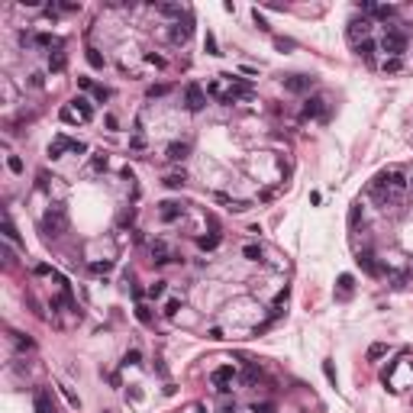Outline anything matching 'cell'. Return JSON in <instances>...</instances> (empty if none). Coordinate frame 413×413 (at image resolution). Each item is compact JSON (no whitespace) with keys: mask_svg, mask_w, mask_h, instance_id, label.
I'll use <instances>...</instances> for the list:
<instances>
[{"mask_svg":"<svg viewBox=\"0 0 413 413\" xmlns=\"http://www.w3.org/2000/svg\"><path fill=\"white\" fill-rule=\"evenodd\" d=\"M381 52H388V58H400L407 52V36L400 29H388L381 39Z\"/></svg>","mask_w":413,"mask_h":413,"instance_id":"1","label":"cell"},{"mask_svg":"<svg viewBox=\"0 0 413 413\" xmlns=\"http://www.w3.org/2000/svg\"><path fill=\"white\" fill-rule=\"evenodd\" d=\"M65 229H68V217H65L62 207H55V210H49L42 217V233L46 236H62Z\"/></svg>","mask_w":413,"mask_h":413,"instance_id":"2","label":"cell"},{"mask_svg":"<svg viewBox=\"0 0 413 413\" xmlns=\"http://www.w3.org/2000/svg\"><path fill=\"white\" fill-rule=\"evenodd\" d=\"M65 152L81 155V152H87V146H84V142H78V139H68V136H58V139L49 146V155H52V158H62Z\"/></svg>","mask_w":413,"mask_h":413,"instance_id":"3","label":"cell"},{"mask_svg":"<svg viewBox=\"0 0 413 413\" xmlns=\"http://www.w3.org/2000/svg\"><path fill=\"white\" fill-rule=\"evenodd\" d=\"M184 107L191 110V113H197V110L207 107V91H203L200 84H194V81L184 87Z\"/></svg>","mask_w":413,"mask_h":413,"instance_id":"4","label":"cell"},{"mask_svg":"<svg viewBox=\"0 0 413 413\" xmlns=\"http://www.w3.org/2000/svg\"><path fill=\"white\" fill-rule=\"evenodd\" d=\"M210 381H213V388H217V390H229V388H233V381H236V368L233 365H219L217 371L210 374Z\"/></svg>","mask_w":413,"mask_h":413,"instance_id":"5","label":"cell"},{"mask_svg":"<svg viewBox=\"0 0 413 413\" xmlns=\"http://www.w3.org/2000/svg\"><path fill=\"white\" fill-rule=\"evenodd\" d=\"M191 32H194V23H191V20H178V23H171L168 39H171L174 46H184V42L191 39Z\"/></svg>","mask_w":413,"mask_h":413,"instance_id":"6","label":"cell"},{"mask_svg":"<svg viewBox=\"0 0 413 413\" xmlns=\"http://www.w3.org/2000/svg\"><path fill=\"white\" fill-rule=\"evenodd\" d=\"M368 29H371V23H368L365 16H362V20H349V29H345V36H349V39L359 46V42L368 39Z\"/></svg>","mask_w":413,"mask_h":413,"instance_id":"7","label":"cell"},{"mask_svg":"<svg viewBox=\"0 0 413 413\" xmlns=\"http://www.w3.org/2000/svg\"><path fill=\"white\" fill-rule=\"evenodd\" d=\"M313 87V78H307V74H291V78H284V91L291 94H304Z\"/></svg>","mask_w":413,"mask_h":413,"instance_id":"8","label":"cell"},{"mask_svg":"<svg viewBox=\"0 0 413 413\" xmlns=\"http://www.w3.org/2000/svg\"><path fill=\"white\" fill-rule=\"evenodd\" d=\"M304 117H320V120H326L329 113H326V97H310V100L304 103Z\"/></svg>","mask_w":413,"mask_h":413,"instance_id":"9","label":"cell"},{"mask_svg":"<svg viewBox=\"0 0 413 413\" xmlns=\"http://www.w3.org/2000/svg\"><path fill=\"white\" fill-rule=\"evenodd\" d=\"M32 410L36 413H58L52 404V394L49 390H36V397H32Z\"/></svg>","mask_w":413,"mask_h":413,"instance_id":"10","label":"cell"},{"mask_svg":"<svg viewBox=\"0 0 413 413\" xmlns=\"http://www.w3.org/2000/svg\"><path fill=\"white\" fill-rule=\"evenodd\" d=\"M378 181H381V184H388L394 194H400V191L407 187V178H404L400 171H384V174H378Z\"/></svg>","mask_w":413,"mask_h":413,"instance_id":"11","label":"cell"},{"mask_svg":"<svg viewBox=\"0 0 413 413\" xmlns=\"http://www.w3.org/2000/svg\"><path fill=\"white\" fill-rule=\"evenodd\" d=\"M184 213V207L181 203H174V200H165V203H158V217L165 219V223H174V219Z\"/></svg>","mask_w":413,"mask_h":413,"instance_id":"12","label":"cell"},{"mask_svg":"<svg viewBox=\"0 0 413 413\" xmlns=\"http://www.w3.org/2000/svg\"><path fill=\"white\" fill-rule=\"evenodd\" d=\"M71 110H74L84 123H91V120H94V103L87 100V97H74V100H71Z\"/></svg>","mask_w":413,"mask_h":413,"instance_id":"13","label":"cell"},{"mask_svg":"<svg viewBox=\"0 0 413 413\" xmlns=\"http://www.w3.org/2000/svg\"><path fill=\"white\" fill-rule=\"evenodd\" d=\"M187 152H191V146H187V142H171V146H168V152H165V158H171V162H184Z\"/></svg>","mask_w":413,"mask_h":413,"instance_id":"14","label":"cell"},{"mask_svg":"<svg viewBox=\"0 0 413 413\" xmlns=\"http://www.w3.org/2000/svg\"><path fill=\"white\" fill-rule=\"evenodd\" d=\"M359 265L365 268L368 274H381V265L374 262V255H371V252H362V255H359Z\"/></svg>","mask_w":413,"mask_h":413,"instance_id":"15","label":"cell"},{"mask_svg":"<svg viewBox=\"0 0 413 413\" xmlns=\"http://www.w3.org/2000/svg\"><path fill=\"white\" fill-rule=\"evenodd\" d=\"M65 65H68L65 52H62V49H55V52L49 55V71H65Z\"/></svg>","mask_w":413,"mask_h":413,"instance_id":"16","label":"cell"},{"mask_svg":"<svg viewBox=\"0 0 413 413\" xmlns=\"http://www.w3.org/2000/svg\"><path fill=\"white\" fill-rule=\"evenodd\" d=\"M158 13H165V16H174V23H178L181 16H184V7H178V3H162V7H158Z\"/></svg>","mask_w":413,"mask_h":413,"instance_id":"17","label":"cell"},{"mask_svg":"<svg viewBox=\"0 0 413 413\" xmlns=\"http://www.w3.org/2000/svg\"><path fill=\"white\" fill-rule=\"evenodd\" d=\"M197 245H200L203 252H210V249H217L219 245V233H210V236H200V239H197Z\"/></svg>","mask_w":413,"mask_h":413,"instance_id":"18","label":"cell"},{"mask_svg":"<svg viewBox=\"0 0 413 413\" xmlns=\"http://www.w3.org/2000/svg\"><path fill=\"white\" fill-rule=\"evenodd\" d=\"M384 355H388V345H384V342L368 345V362H378V359H384Z\"/></svg>","mask_w":413,"mask_h":413,"instance_id":"19","label":"cell"},{"mask_svg":"<svg viewBox=\"0 0 413 413\" xmlns=\"http://www.w3.org/2000/svg\"><path fill=\"white\" fill-rule=\"evenodd\" d=\"M355 49H359V55L365 58V62H371V58H374V49H378V46H374L371 39H365V42H359Z\"/></svg>","mask_w":413,"mask_h":413,"instance_id":"20","label":"cell"},{"mask_svg":"<svg viewBox=\"0 0 413 413\" xmlns=\"http://www.w3.org/2000/svg\"><path fill=\"white\" fill-rule=\"evenodd\" d=\"M107 165H110L107 152H97V155L91 158V168H94V171H107Z\"/></svg>","mask_w":413,"mask_h":413,"instance_id":"21","label":"cell"},{"mask_svg":"<svg viewBox=\"0 0 413 413\" xmlns=\"http://www.w3.org/2000/svg\"><path fill=\"white\" fill-rule=\"evenodd\" d=\"M58 120H62V123H84V120H81L71 107H62V110H58Z\"/></svg>","mask_w":413,"mask_h":413,"instance_id":"22","label":"cell"},{"mask_svg":"<svg viewBox=\"0 0 413 413\" xmlns=\"http://www.w3.org/2000/svg\"><path fill=\"white\" fill-rule=\"evenodd\" d=\"M352 284H355L352 274H339V297H349L352 294Z\"/></svg>","mask_w":413,"mask_h":413,"instance_id":"23","label":"cell"},{"mask_svg":"<svg viewBox=\"0 0 413 413\" xmlns=\"http://www.w3.org/2000/svg\"><path fill=\"white\" fill-rule=\"evenodd\" d=\"M36 46H42V49H49V46L62 49V42H58V39H52V36H49V32H39V36H36Z\"/></svg>","mask_w":413,"mask_h":413,"instance_id":"24","label":"cell"},{"mask_svg":"<svg viewBox=\"0 0 413 413\" xmlns=\"http://www.w3.org/2000/svg\"><path fill=\"white\" fill-rule=\"evenodd\" d=\"M203 49H207L210 55H223V52H219V46H217V36H213V32H207V36H203Z\"/></svg>","mask_w":413,"mask_h":413,"instance_id":"25","label":"cell"},{"mask_svg":"<svg viewBox=\"0 0 413 413\" xmlns=\"http://www.w3.org/2000/svg\"><path fill=\"white\" fill-rule=\"evenodd\" d=\"M3 236H7L10 242H20V233H16V226H13V219H3Z\"/></svg>","mask_w":413,"mask_h":413,"instance_id":"26","label":"cell"},{"mask_svg":"<svg viewBox=\"0 0 413 413\" xmlns=\"http://www.w3.org/2000/svg\"><path fill=\"white\" fill-rule=\"evenodd\" d=\"M87 65H91V68H103V55L97 52V49H87Z\"/></svg>","mask_w":413,"mask_h":413,"instance_id":"27","label":"cell"},{"mask_svg":"<svg viewBox=\"0 0 413 413\" xmlns=\"http://www.w3.org/2000/svg\"><path fill=\"white\" fill-rule=\"evenodd\" d=\"M58 388H62V394H65V400H68V404H71V407H74V410H78V407H81V400H78V394H74V390H71V388H68V384H58Z\"/></svg>","mask_w":413,"mask_h":413,"instance_id":"28","label":"cell"},{"mask_svg":"<svg viewBox=\"0 0 413 413\" xmlns=\"http://www.w3.org/2000/svg\"><path fill=\"white\" fill-rule=\"evenodd\" d=\"M384 71H388V74H397L400 68H404V62H400V58H384V65H381Z\"/></svg>","mask_w":413,"mask_h":413,"instance_id":"29","label":"cell"},{"mask_svg":"<svg viewBox=\"0 0 413 413\" xmlns=\"http://www.w3.org/2000/svg\"><path fill=\"white\" fill-rule=\"evenodd\" d=\"M7 168L13 174H23V158H20V155H7Z\"/></svg>","mask_w":413,"mask_h":413,"instance_id":"30","label":"cell"},{"mask_svg":"<svg viewBox=\"0 0 413 413\" xmlns=\"http://www.w3.org/2000/svg\"><path fill=\"white\" fill-rule=\"evenodd\" d=\"M242 255H245V262H258V258H262V249H258V245H245Z\"/></svg>","mask_w":413,"mask_h":413,"instance_id":"31","label":"cell"},{"mask_svg":"<svg viewBox=\"0 0 413 413\" xmlns=\"http://www.w3.org/2000/svg\"><path fill=\"white\" fill-rule=\"evenodd\" d=\"M165 187H171V191H174V187H184V171H181V174H168V178H165Z\"/></svg>","mask_w":413,"mask_h":413,"instance_id":"32","label":"cell"},{"mask_svg":"<svg viewBox=\"0 0 413 413\" xmlns=\"http://www.w3.org/2000/svg\"><path fill=\"white\" fill-rule=\"evenodd\" d=\"M136 316H139V323H146V326L152 323V310H148L146 304H139V307H136Z\"/></svg>","mask_w":413,"mask_h":413,"instance_id":"33","label":"cell"},{"mask_svg":"<svg viewBox=\"0 0 413 413\" xmlns=\"http://www.w3.org/2000/svg\"><path fill=\"white\" fill-rule=\"evenodd\" d=\"M371 13H374V16H381V20H390V16L397 13V10H394V7H371Z\"/></svg>","mask_w":413,"mask_h":413,"instance_id":"34","label":"cell"},{"mask_svg":"<svg viewBox=\"0 0 413 413\" xmlns=\"http://www.w3.org/2000/svg\"><path fill=\"white\" fill-rule=\"evenodd\" d=\"M94 97H97V100H110V87H103V84H97V87H94Z\"/></svg>","mask_w":413,"mask_h":413,"instance_id":"35","label":"cell"},{"mask_svg":"<svg viewBox=\"0 0 413 413\" xmlns=\"http://www.w3.org/2000/svg\"><path fill=\"white\" fill-rule=\"evenodd\" d=\"M162 294H165V281H155V284L148 288V297L155 300V297H162Z\"/></svg>","mask_w":413,"mask_h":413,"instance_id":"36","label":"cell"},{"mask_svg":"<svg viewBox=\"0 0 413 413\" xmlns=\"http://www.w3.org/2000/svg\"><path fill=\"white\" fill-rule=\"evenodd\" d=\"M323 374H326L329 384H336V368H333V362H323Z\"/></svg>","mask_w":413,"mask_h":413,"instance_id":"37","label":"cell"},{"mask_svg":"<svg viewBox=\"0 0 413 413\" xmlns=\"http://www.w3.org/2000/svg\"><path fill=\"white\" fill-rule=\"evenodd\" d=\"M13 342L20 345V349H32V339H26V336H20V333H13Z\"/></svg>","mask_w":413,"mask_h":413,"instance_id":"38","label":"cell"},{"mask_svg":"<svg viewBox=\"0 0 413 413\" xmlns=\"http://www.w3.org/2000/svg\"><path fill=\"white\" fill-rule=\"evenodd\" d=\"M178 307H181V300H168V304H165V316H174V313H178Z\"/></svg>","mask_w":413,"mask_h":413,"instance_id":"39","label":"cell"},{"mask_svg":"<svg viewBox=\"0 0 413 413\" xmlns=\"http://www.w3.org/2000/svg\"><path fill=\"white\" fill-rule=\"evenodd\" d=\"M110 268H113L110 262H94V265H91V271H97V274H107Z\"/></svg>","mask_w":413,"mask_h":413,"instance_id":"40","label":"cell"},{"mask_svg":"<svg viewBox=\"0 0 413 413\" xmlns=\"http://www.w3.org/2000/svg\"><path fill=\"white\" fill-rule=\"evenodd\" d=\"M123 365H139V352H126V359H123Z\"/></svg>","mask_w":413,"mask_h":413,"instance_id":"41","label":"cell"},{"mask_svg":"<svg viewBox=\"0 0 413 413\" xmlns=\"http://www.w3.org/2000/svg\"><path fill=\"white\" fill-rule=\"evenodd\" d=\"M252 20H255V26H258V29H268V23H265V16L258 13V10H252Z\"/></svg>","mask_w":413,"mask_h":413,"instance_id":"42","label":"cell"},{"mask_svg":"<svg viewBox=\"0 0 413 413\" xmlns=\"http://www.w3.org/2000/svg\"><path fill=\"white\" fill-rule=\"evenodd\" d=\"M359 217H362V207H359V203H355V207H352V210H349V223H352V226L359 223Z\"/></svg>","mask_w":413,"mask_h":413,"instance_id":"43","label":"cell"},{"mask_svg":"<svg viewBox=\"0 0 413 413\" xmlns=\"http://www.w3.org/2000/svg\"><path fill=\"white\" fill-rule=\"evenodd\" d=\"M162 94H168V87L158 84V87H148V97H162Z\"/></svg>","mask_w":413,"mask_h":413,"instance_id":"44","label":"cell"},{"mask_svg":"<svg viewBox=\"0 0 413 413\" xmlns=\"http://www.w3.org/2000/svg\"><path fill=\"white\" fill-rule=\"evenodd\" d=\"M146 58L155 65V68H165V58H162V55H146Z\"/></svg>","mask_w":413,"mask_h":413,"instance_id":"45","label":"cell"},{"mask_svg":"<svg viewBox=\"0 0 413 413\" xmlns=\"http://www.w3.org/2000/svg\"><path fill=\"white\" fill-rule=\"evenodd\" d=\"M103 123H107V129H117V117H113V113H107V117H103Z\"/></svg>","mask_w":413,"mask_h":413,"instance_id":"46","label":"cell"},{"mask_svg":"<svg viewBox=\"0 0 413 413\" xmlns=\"http://www.w3.org/2000/svg\"><path fill=\"white\" fill-rule=\"evenodd\" d=\"M207 336H210L213 342H219V339H223V329H219V326H213V329H210V333H207Z\"/></svg>","mask_w":413,"mask_h":413,"instance_id":"47","label":"cell"},{"mask_svg":"<svg viewBox=\"0 0 413 413\" xmlns=\"http://www.w3.org/2000/svg\"><path fill=\"white\" fill-rule=\"evenodd\" d=\"M252 413H271V404H255V407H252Z\"/></svg>","mask_w":413,"mask_h":413,"instance_id":"48","label":"cell"},{"mask_svg":"<svg viewBox=\"0 0 413 413\" xmlns=\"http://www.w3.org/2000/svg\"><path fill=\"white\" fill-rule=\"evenodd\" d=\"M78 84H81V87H84V91H94V87H97V84H94V81H91V78H78Z\"/></svg>","mask_w":413,"mask_h":413,"instance_id":"49","label":"cell"},{"mask_svg":"<svg viewBox=\"0 0 413 413\" xmlns=\"http://www.w3.org/2000/svg\"><path fill=\"white\" fill-rule=\"evenodd\" d=\"M274 46H278V49H294V42H291V39H274Z\"/></svg>","mask_w":413,"mask_h":413,"instance_id":"50","label":"cell"},{"mask_svg":"<svg viewBox=\"0 0 413 413\" xmlns=\"http://www.w3.org/2000/svg\"><path fill=\"white\" fill-rule=\"evenodd\" d=\"M133 148H146V139H142V136H133Z\"/></svg>","mask_w":413,"mask_h":413,"instance_id":"51","label":"cell"},{"mask_svg":"<svg viewBox=\"0 0 413 413\" xmlns=\"http://www.w3.org/2000/svg\"><path fill=\"white\" fill-rule=\"evenodd\" d=\"M219 413H236V404H233V407H223V410H219Z\"/></svg>","mask_w":413,"mask_h":413,"instance_id":"52","label":"cell"},{"mask_svg":"<svg viewBox=\"0 0 413 413\" xmlns=\"http://www.w3.org/2000/svg\"><path fill=\"white\" fill-rule=\"evenodd\" d=\"M410 184H413V178H410Z\"/></svg>","mask_w":413,"mask_h":413,"instance_id":"53","label":"cell"},{"mask_svg":"<svg viewBox=\"0 0 413 413\" xmlns=\"http://www.w3.org/2000/svg\"><path fill=\"white\" fill-rule=\"evenodd\" d=\"M103 413H107V410H103Z\"/></svg>","mask_w":413,"mask_h":413,"instance_id":"54","label":"cell"}]
</instances>
